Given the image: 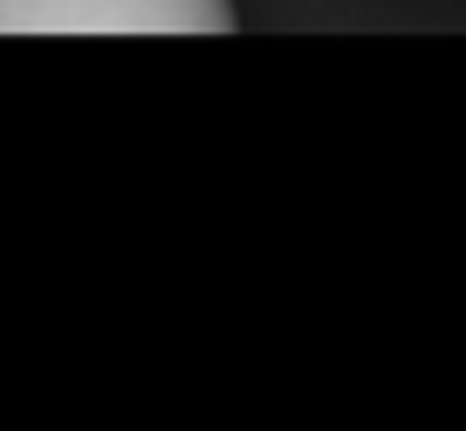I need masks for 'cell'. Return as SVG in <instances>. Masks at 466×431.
I'll return each instance as SVG.
<instances>
[{"label":"cell","instance_id":"obj_1","mask_svg":"<svg viewBox=\"0 0 466 431\" xmlns=\"http://www.w3.org/2000/svg\"><path fill=\"white\" fill-rule=\"evenodd\" d=\"M233 0H0V35H227Z\"/></svg>","mask_w":466,"mask_h":431}]
</instances>
